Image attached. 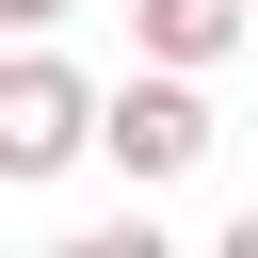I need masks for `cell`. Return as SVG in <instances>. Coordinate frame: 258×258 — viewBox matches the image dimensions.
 <instances>
[{
	"label": "cell",
	"mask_w": 258,
	"mask_h": 258,
	"mask_svg": "<svg viewBox=\"0 0 258 258\" xmlns=\"http://www.w3.org/2000/svg\"><path fill=\"white\" fill-rule=\"evenodd\" d=\"M81 145H97V81H81L64 48H16V64H0V194L64 177Z\"/></svg>",
	"instance_id": "1"
},
{
	"label": "cell",
	"mask_w": 258,
	"mask_h": 258,
	"mask_svg": "<svg viewBox=\"0 0 258 258\" xmlns=\"http://www.w3.org/2000/svg\"><path fill=\"white\" fill-rule=\"evenodd\" d=\"M97 161H113V177H145V194H161V177H194V161H210V97H194V64L113 81V97H97Z\"/></svg>",
	"instance_id": "2"
},
{
	"label": "cell",
	"mask_w": 258,
	"mask_h": 258,
	"mask_svg": "<svg viewBox=\"0 0 258 258\" xmlns=\"http://www.w3.org/2000/svg\"><path fill=\"white\" fill-rule=\"evenodd\" d=\"M129 48L145 64H226V48H258V0H129Z\"/></svg>",
	"instance_id": "3"
},
{
	"label": "cell",
	"mask_w": 258,
	"mask_h": 258,
	"mask_svg": "<svg viewBox=\"0 0 258 258\" xmlns=\"http://www.w3.org/2000/svg\"><path fill=\"white\" fill-rule=\"evenodd\" d=\"M48 16H64V0H0V32H48Z\"/></svg>",
	"instance_id": "4"
}]
</instances>
